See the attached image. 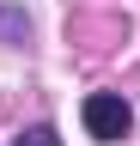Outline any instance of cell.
<instances>
[{
	"label": "cell",
	"mask_w": 140,
	"mask_h": 146,
	"mask_svg": "<svg viewBox=\"0 0 140 146\" xmlns=\"http://www.w3.org/2000/svg\"><path fill=\"white\" fill-rule=\"evenodd\" d=\"M79 116H85L92 140H128V128H134V110L122 104V91H92Z\"/></svg>",
	"instance_id": "6da1fadb"
},
{
	"label": "cell",
	"mask_w": 140,
	"mask_h": 146,
	"mask_svg": "<svg viewBox=\"0 0 140 146\" xmlns=\"http://www.w3.org/2000/svg\"><path fill=\"white\" fill-rule=\"evenodd\" d=\"M12 146H61V134H55V128H31V134H19Z\"/></svg>",
	"instance_id": "7a4b0ae2"
}]
</instances>
